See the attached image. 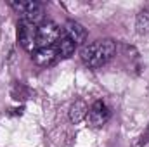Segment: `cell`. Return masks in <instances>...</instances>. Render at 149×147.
I'll return each mask as SVG.
<instances>
[{
    "label": "cell",
    "instance_id": "obj_12",
    "mask_svg": "<svg viewBox=\"0 0 149 147\" xmlns=\"http://www.w3.org/2000/svg\"><path fill=\"white\" fill-rule=\"evenodd\" d=\"M148 137H149V130H148Z\"/></svg>",
    "mask_w": 149,
    "mask_h": 147
},
{
    "label": "cell",
    "instance_id": "obj_3",
    "mask_svg": "<svg viewBox=\"0 0 149 147\" xmlns=\"http://www.w3.org/2000/svg\"><path fill=\"white\" fill-rule=\"evenodd\" d=\"M63 37L61 33V28L52 23V21H43L42 24H38L37 30V45L38 49H43V47H52L57 43V40Z\"/></svg>",
    "mask_w": 149,
    "mask_h": 147
},
{
    "label": "cell",
    "instance_id": "obj_4",
    "mask_svg": "<svg viewBox=\"0 0 149 147\" xmlns=\"http://www.w3.org/2000/svg\"><path fill=\"white\" fill-rule=\"evenodd\" d=\"M37 30L38 26L28 21H19L17 23V42L21 43V47L28 52H35L38 49L37 45Z\"/></svg>",
    "mask_w": 149,
    "mask_h": 147
},
{
    "label": "cell",
    "instance_id": "obj_9",
    "mask_svg": "<svg viewBox=\"0 0 149 147\" xmlns=\"http://www.w3.org/2000/svg\"><path fill=\"white\" fill-rule=\"evenodd\" d=\"M87 114H88V106L83 101H74L71 104V107H70V119H71V123H74V125L81 123L87 118Z\"/></svg>",
    "mask_w": 149,
    "mask_h": 147
},
{
    "label": "cell",
    "instance_id": "obj_2",
    "mask_svg": "<svg viewBox=\"0 0 149 147\" xmlns=\"http://www.w3.org/2000/svg\"><path fill=\"white\" fill-rule=\"evenodd\" d=\"M10 7L19 14L23 21L42 24L43 23V5L35 0H26V2H10Z\"/></svg>",
    "mask_w": 149,
    "mask_h": 147
},
{
    "label": "cell",
    "instance_id": "obj_1",
    "mask_svg": "<svg viewBox=\"0 0 149 147\" xmlns=\"http://www.w3.org/2000/svg\"><path fill=\"white\" fill-rule=\"evenodd\" d=\"M114 54H116V43L111 38H102V40H95L92 43H85L80 50L81 62L94 69L108 64Z\"/></svg>",
    "mask_w": 149,
    "mask_h": 147
},
{
    "label": "cell",
    "instance_id": "obj_6",
    "mask_svg": "<svg viewBox=\"0 0 149 147\" xmlns=\"http://www.w3.org/2000/svg\"><path fill=\"white\" fill-rule=\"evenodd\" d=\"M33 62L40 66V68H47V66H50V64H54L57 59H59V55H57V50H56V47L52 45V47H43V49H37L35 52H33Z\"/></svg>",
    "mask_w": 149,
    "mask_h": 147
},
{
    "label": "cell",
    "instance_id": "obj_7",
    "mask_svg": "<svg viewBox=\"0 0 149 147\" xmlns=\"http://www.w3.org/2000/svg\"><path fill=\"white\" fill-rule=\"evenodd\" d=\"M64 35L78 45V43H83L87 40V30L76 21H68L64 24Z\"/></svg>",
    "mask_w": 149,
    "mask_h": 147
},
{
    "label": "cell",
    "instance_id": "obj_10",
    "mask_svg": "<svg viewBox=\"0 0 149 147\" xmlns=\"http://www.w3.org/2000/svg\"><path fill=\"white\" fill-rule=\"evenodd\" d=\"M135 28H137L139 35H148L149 33V10L148 9H142L137 14V17H135Z\"/></svg>",
    "mask_w": 149,
    "mask_h": 147
},
{
    "label": "cell",
    "instance_id": "obj_11",
    "mask_svg": "<svg viewBox=\"0 0 149 147\" xmlns=\"http://www.w3.org/2000/svg\"><path fill=\"white\" fill-rule=\"evenodd\" d=\"M10 94H12V97H14L16 101H24V99H30L31 90H30L28 87H24L23 83H14Z\"/></svg>",
    "mask_w": 149,
    "mask_h": 147
},
{
    "label": "cell",
    "instance_id": "obj_8",
    "mask_svg": "<svg viewBox=\"0 0 149 147\" xmlns=\"http://www.w3.org/2000/svg\"><path fill=\"white\" fill-rule=\"evenodd\" d=\"M54 47H56V50H57L59 59H68V57H71V55L74 54L76 43H74V42H71V40L66 37V35H63V37L57 40V43H56Z\"/></svg>",
    "mask_w": 149,
    "mask_h": 147
},
{
    "label": "cell",
    "instance_id": "obj_5",
    "mask_svg": "<svg viewBox=\"0 0 149 147\" xmlns=\"http://www.w3.org/2000/svg\"><path fill=\"white\" fill-rule=\"evenodd\" d=\"M109 118H111V111L102 101H95L87 114V121L92 128H102L109 121Z\"/></svg>",
    "mask_w": 149,
    "mask_h": 147
}]
</instances>
